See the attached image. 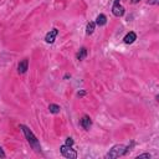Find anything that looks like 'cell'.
Instances as JSON below:
<instances>
[{
	"label": "cell",
	"instance_id": "obj_18",
	"mask_svg": "<svg viewBox=\"0 0 159 159\" xmlns=\"http://www.w3.org/2000/svg\"><path fill=\"white\" fill-rule=\"evenodd\" d=\"M64 78H65V80H67V78H71V75H70V73H66Z\"/></svg>",
	"mask_w": 159,
	"mask_h": 159
},
{
	"label": "cell",
	"instance_id": "obj_14",
	"mask_svg": "<svg viewBox=\"0 0 159 159\" xmlns=\"http://www.w3.org/2000/svg\"><path fill=\"white\" fill-rule=\"evenodd\" d=\"M152 155L149 154V153H143V154H139L137 158H150Z\"/></svg>",
	"mask_w": 159,
	"mask_h": 159
},
{
	"label": "cell",
	"instance_id": "obj_10",
	"mask_svg": "<svg viewBox=\"0 0 159 159\" xmlns=\"http://www.w3.org/2000/svg\"><path fill=\"white\" fill-rule=\"evenodd\" d=\"M86 56H87V49L86 47H81V49H80V51L77 52V55H76L78 61H82V60H85Z\"/></svg>",
	"mask_w": 159,
	"mask_h": 159
},
{
	"label": "cell",
	"instance_id": "obj_2",
	"mask_svg": "<svg viewBox=\"0 0 159 159\" xmlns=\"http://www.w3.org/2000/svg\"><path fill=\"white\" fill-rule=\"evenodd\" d=\"M124 154H127L126 153V147L123 144H116V146H113L109 149V152L105 155V158H107V159L108 158L109 159H114V158H118V157H122Z\"/></svg>",
	"mask_w": 159,
	"mask_h": 159
},
{
	"label": "cell",
	"instance_id": "obj_3",
	"mask_svg": "<svg viewBox=\"0 0 159 159\" xmlns=\"http://www.w3.org/2000/svg\"><path fill=\"white\" fill-rule=\"evenodd\" d=\"M60 152H61V154L67 159H76L77 158V152L75 149H72L71 146H66V144L61 146L60 147Z\"/></svg>",
	"mask_w": 159,
	"mask_h": 159
},
{
	"label": "cell",
	"instance_id": "obj_7",
	"mask_svg": "<svg viewBox=\"0 0 159 159\" xmlns=\"http://www.w3.org/2000/svg\"><path fill=\"white\" fill-rule=\"evenodd\" d=\"M80 124H81V127L85 129V131H88L90 128H91V126H92V119L90 118V116H83L82 118H81V121H80Z\"/></svg>",
	"mask_w": 159,
	"mask_h": 159
},
{
	"label": "cell",
	"instance_id": "obj_4",
	"mask_svg": "<svg viewBox=\"0 0 159 159\" xmlns=\"http://www.w3.org/2000/svg\"><path fill=\"white\" fill-rule=\"evenodd\" d=\"M112 13H113V15L117 16V17H121V16L124 15L126 10H124V8L121 5V0H114L113 6H112Z\"/></svg>",
	"mask_w": 159,
	"mask_h": 159
},
{
	"label": "cell",
	"instance_id": "obj_12",
	"mask_svg": "<svg viewBox=\"0 0 159 159\" xmlns=\"http://www.w3.org/2000/svg\"><path fill=\"white\" fill-rule=\"evenodd\" d=\"M49 111H50L52 114H57V113H60V111H61V107H60L58 105L51 103V105L49 106Z\"/></svg>",
	"mask_w": 159,
	"mask_h": 159
},
{
	"label": "cell",
	"instance_id": "obj_11",
	"mask_svg": "<svg viewBox=\"0 0 159 159\" xmlns=\"http://www.w3.org/2000/svg\"><path fill=\"white\" fill-rule=\"evenodd\" d=\"M94 29H96V23L90 21V23L87 24V26H86V34H87V35H92L93 31H94Z\"/></svg>",
	"mask_w": 159,
	"mask_h": 159
},
{
	"label": "cell",
	"instance_id": "obj_17",
	"mask_svg": "<svg viewBox=\"0 0 159 159\" xmlns=\"http://www.w3.org/2000/svg\"><path fill=\"white\" fill-rule=\"evenodd\" d=\"M6 157V154H5V152L3 150V148L0 147V158H5Z\"/></svg>",
	"mask_w": 159,
	"mask_h": 159
},
{
	"label": "cell",
	"instance_id": "obj_15",
	"mask_svg": "<svg viewBox=\"0 0 159 159\" xmlns=\"http://www.w3.org/2000/svg\"><path fill=\"white\" fill-rule=\"evenodd\" d=\"M148 4L149 5H158L159 4V0H149Z\"/></svg>",
	"mask_w": 159,
	"mask_h": 159
},
{
	"label": "cell",
	"instance_id": "obj_6",
	"mask_svg": "<svg viewBox=\"0 0 159 159\" xmlns=\"http://www.w3.org/2000/svg\"><path fill=\"white\" fill-rule=\"evenodd\" d=\"M28 68H29V60L28 58L21 60V61L19 62V65H17V72L20 75H24L28 71Z\"/></svg>",
	"mask_w": 159,
	"mask_h": 159
},
{
	"label": "cell",
	"instance_id": "obj_13",
	"mask_svg": "<svg viewBox=\"0 0 159 159\" xmlns=\"http://www.w3.org/2000/svg\"><path fill=\"white\" fill-rule=\"evenodd\" d=\"M65 144H66V146H71V147H72V146H73V139H72L71 137H68V138L66 139V143H65Z\"/></svg>",
	"mask_w": 159,
	"mask_h": 159
},
{
	"label": "cell",
	"instance_id": "obj_9",
	"mask_svg": "<svg viewBox=\"0 0 159 159\" xmlns=\"http://www.w3.org/2000/svg\"><path fill=\"white\" fill-rule=\"evenodd\" d=\"M107 24V16L105 14H99L97 17H96V25L98 26H105Z\"/></svg>",
	"mask_w": 159,
	"mask_h": 159
},
{
	"label": "cell",
	"instance_id": "obj_16",
	"mask_svg": "<svg viewBox=\"0 0 159 159\" xmlns=\"http://www.w3.org/2000/svg\"><path fill=\"white\" fill-rule=\"evenodd\" d=\"M85 94H86V91H83V90H82V91H78V92H77V96H78V97H83Z\"/></svg>",
	"mask_w": 159,
	"mask_h": 159
},
{
	"label": "cell",
	"instance_id": "obj_8",
	"mask_svg": "<svg viewBox=\"0 0 159 159\" xmlns=\"http://www.w3.org/2000/svg\"><path fill=\"white\" fill-rule=\"evenodd\" d=\"M135 40H137V34H135V32H133V31H131V32H128V34L124 36L123 41H124V44L131 45V44H133V43L135 41Z\"/></svg>",
	"mask_w": 159,
	"mask_h": 159
},
{
	"label": "cell",
	"instance_id": "obj_1",
	"mask_svg": "<svg viewBox=\"0 0 159 159\" xmlns=\"http://www.w3.org/2000/svg\"><path fill=\"white\" fill-rule=\"evenodd\" d=\"M20 128H21V131H23V133H24V135H25V138H26L28 143L30 144V147H31L36 153H41V146H40V142L37 141V138H36V135L32 133V131H31L29 127H26L25 124H20Z\"/></svg>",
	"mask_w": 159,
	"mask_h": 159
},
{
	"label": "cell",
	"instance_id": "obj_5",
	"mask_svg": "<svg viewBox=\"0 0 159 159\" xmlns=\"http://www.w3.org/2000/svg\"><path fill=\"white\" fill-rule=\"evenodd\" d=\"M57 35H58V30H57V29L50 30V31L46 34V36H45V41H46L47 44H54L55 40H56V37H57Z\"/></svg>",
	"mask_w": 159,
	"mask_h": 159
},
{
	"label": "cell",
	"instance_id": "obj_19",
	"mask_svg": "<svg viewBox=\"0 0 159 159\" xmlns=\"http://www.w3.org/2000/svg\"><path fill=\"white\" fill-rule=\"evenodd\" d=\"M139 2H141V0H132L133 4H137V3H139Z\"/></svg>",
	"mask_w": 159,
	"mask_h": 159
}]
</instances>
